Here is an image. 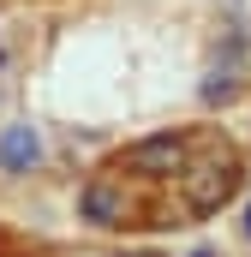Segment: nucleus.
<instances>
[{
  "label": "nucleus",
  "mask_w": 251,
  "mask_h": 257,
  "mask_svg": "<svg viewBox=\"0 0 251 257\" xmlns=\"http://www.w3.org/2000/svg\"><path fill=\"white\" fill-rule=\"evenodd\" d=\"M180 180H186V203H191V215H215L227 197L239 192V162L221 150V156H209V162L186 168Z\"/></svg>",
  "instance_id": "1"
},
{
  "label": "nucleus",
  "mask_w": 251,
  "mask_h": 257,
  "mask_svg": "<svg viewBox=\"0 0 251 257\" xmlns=\"http://www.w3.org/2000/svg\"><path fill=\"white\" fill-rule=\"evenodd\" d=\"M84 215H90L96 227H126V221L138 215V197L126 192V186H114V180H96V186L84 192Z\"/></svg>",
  "instance_id": "2"
},
{
  "label": "nucleus",
  "mask_w": 251,
  "mask_h": 257,
  "mask_svg": "<svg viewBox=\"0 0 251 257\" xmlns=\"http://www.w3.org/2000/svg\"><path fill=\"white\" fill-rule=\"evenodd\" d=\"M126 168H138V174H180L186 168V138H144L132 156H126Z\"/></svg>",
  "instance_id": "3"
},
{
  "label": "nucleus",
  "mask_w": 251,
  "mask_h": 257,
  "mask_svg": "<svg viewBox=\"0 0 251 257\" xmlns=\"http://www.w3.org/2000/svg\"><path fill=\"white\" fill-rule=\"evenodd\" d=\"M42 156V144H36V132L30 126H6V138H0V168H12V174H24L30 162Z\"/></svg>",
  "instance_id": "4"
},
{
  "label": "nucleus",
  "mask_w": 251,
  "mask_h": 257,
  "mask_svg": "<svg viewBox=\"0 0 251 257\" xmlns=\"http://www.w3.org/2000/svg\"><path fill=\"white\" fill-rule=\"evenodd\" d=\"M233 90H239V54H227V60L203 78V102H227Z\"/></svg>",
  "instance_id": "5"
},
{
  "label": "nucleus",
  "mask_w": 251,
  "mask_h": 257,
  "mask_svg": "<svg viewBox=\"0 0 251 257\" xmlns=\"http://www.w3.org/2000/svg\"><path fill=\"white\" fill-rule=\"evenodd\" d=\"M245 239H251V209H245Z\"/></svg>",
  "instance_id": "6"
},
{
  "label": "nucleus",
  "mask_w": 251,
  "mask_h": 257,
  "mask_svg": "<svg viewBox=\"0 0 251 257\" xmlns=\"http://www.w3.org/2000/svg\"><path fill=\"white\" fill-rule=\"evenodd\" d=\"M191 257H215V251H191Z\"/></svg>",
  "instance_id": "7"
}]
</instances>
